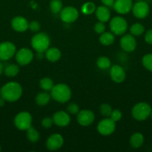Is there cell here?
Listing matches in <instances>:
<instances>
[{
    "label": "cell",
    "instance_id": "obj_16",
    "mask_svg": "<svg viewBox=\"0 0 152 152\" xmlns=\"http://www.w3.org/2000/svg\"><path fill=\"white\" fill-rule=\"evenodd\" d=\"M133 0H115L113 9L119 14H127L132 10Z\"/></svg>",
    "mask_w": 152,
    "mask_h": 152
},
{
    "label": "cell",
    "instance_id": "obj_28",
    "mask_svg": "<svg viewBox=\"0 0 152 152\" xmlns=\"http://www.w3.org/2000/svg\"><path fill=\"white\" fill-rule=\"evenodd\" d=\"M130 32L134 37H139L145 32V27L141 23H135L131 26Z\"/></svg>",
    "mask_w": 152,
    "mask_h": 152
},
{
    "label": "cell",
    "instance_id": "obj_5",
    "mask_svg": "<svg viewBox=\"0 0 152 152\" xmlns=\"http://www.w3.org/2000/svg\"><path fill=\"white\" fill-rule=\"evenodd\" d=\"M128 28V24L126 19L120 16H114L110 20V31L114 35H123L125 34Z\"/></svg>",
    "mask_w": 152,
    "mask_h": 152
},
{
    "label": "cell",
    "instance_id": "obj_19",
    "mask_svg": "<svg viewBox=\"0 0 152 152\" xmlns=\"http://www.w3.org/2000/svg\"><path fill=\"white\" fill-rule=\"evenodd\" d=\"M95 13L96 18L100 22H102L105 23V22H108L110 20L111 13H110V10H109L108 7H107V6H98V7H96V10H95Z\"/></svg>",
    "mask_w": 152,
    "mask_h": 152
},
{
    "label": "cell",
    "instance_id": "obj_18",
    "mask_svg": "<svg viewBox=\"0 0 152 152\" xmlns=\"http://www.w3.org/2000/svg\"><path fill=\"white\" fill-rule=\"evenodd\" d=\"M11 27L16 32H25L28 29V22L23 16H17L11 20Z\"/></svg>",
    "mask_w": 152,
    "mask_h": 152
},
{
    "label": "cell",
    "instance_id": "obj_43",
    "mask_svg": "<svg viewBox=\"0 0 152 152\" xmlns=\"http://www.w3.org/2000/svg\"><path fill=\"white\" fill-rule=\"evenodd\" d=\"M136 1H141V0H136Z\"/></svg>",
    "mask_w": 152,
    "mask_h": 152
},
{
    "label": "cell",
    "instance_id": "obj_30",
    "mask_svg": "<svg viewBox=\"0 0 152 152\" xmlns=\"http://www.w3.org/2000/svg\"><path fill=\"white\" fill-rule=\"evenodd\" d=\"M51 11L53 13H58L63 9V2L61 0H51L49 4Z\"/></svg>",
    "mask_w": 152,
    "mask_h": 152
},
{
    "label": "cell",
    "instance_id": "obj_25",
    "mask_svg": "<svg viewBox=\"0 0 152 152\" xmlns=\"http://www.w3.org/2000/svg\"><path fill=\"white\" fill-rule=\"evenodd\" d=\"M19 68L17 65L15 64H10L7 65L4 68V73L6 77H14L19 74Z\"/></svg>",
    "mask_w": 152,
    "mask_h": 152
},
{
    "label": "cell",
    "instance_id": "obj_21",
    "mask_svg": "<svg viewBox=\"0 0 152 152\" xmlns=\"http://www.w3.org/2000/svg\"><path fill=\"white\" fill-rule=\"evenodd\" d=\"M144 140L145 138L142 134L139 132H136L131 135L130 138V144L133 148H139L143 145Z\"/></svg>",
    "mask_w": 152,
    "mask_h": 152
},
{
    "label": "cell",
    "instance_id": "obj_40",
    "mask_svg": "<svg viewBox=\"0 0 152 152\" xmlns=\"http://www.w3.org/2000/svg\"><path fill=\"white\" fill-rule=\"evenodd\" d=\"M5 102H6L5 99H3V98L0 96V107L4 106V104H5Z\"/></svg>",
    "mask_w": 152,
    "mask_h": 152
},
{
    "label": "cell",
    "instance_id": "obj_24",
    "mask_svg": "<svg viewBox=\"0 0 152 152\" xmlns=\"http://www.w3.org/2000/svg\"><path fill=\"white\" fill-rule=\"evenodd\" d=\"M26 137L30 142L34 143L40 140V134L35 128L31 126L26 130Z\"/></svg>",
    "mask_w": 152,
    "mask_h": 152
},
{
    "label": "cell",
    "instance_id": "obj_14",
    "mask_svg": "<svg viewBox=\"0 0 152 152\" xmlns=\"http://www.w3.org/2000/svg\"><path fill=\"white\" fill-rule=\"evenodd\" d=\"M120 46L125 52H133L137 48V40L132 34H125L120 39Z\"/></svg>",
    "mask_w": 152,
    "mask_h": 152
},
{
    "label": "cell",
    "instance_id": "obj_36",
    "mask_svg": "<svg viewBox=\"0 0 152 152\" xmlns=\"http://www.w3.org/2000/svg\"><path fill=\"white\" fill-rule=\"evenodd\" d=\"M28 29L33 32H38L40 29V24L38 21L32 20L28 23Z\"/></svg>",
    "mask_w": 152,
    "mask_h": 152
},
{
    "label": "cell",
    "instance_id": "obj_11",
    "mask_svg": "<svg viewBox=\"0 0 152 152\" xmlns=\"http://www.w3.org/2000/svg\"><path fill=\"white\" fill-rule=\"evenodd\" d=\"M131 10L136 18L142 19L147 17L150 11V7L146 1L141 0V1H137L135 4H133Z\"/></svg>",
    "mask_w": 152,
    "mask_h": 152
},
{
    "label": "cell",
    "instance_id": "obj_4",
    "mask_svg": "<svg viewBox=\"0 0 152 152\" xmlns=\"http://www.w3.org/2000/svg\"><path fill=\"white\" fill-rule=\"evenodd\" d=\"M152 108L147 102H138L131 110L132 117L138 121H143L148 118L151 113Z\"/></svg>",
    "mask_w": 152,
    "mask_h": 152
},
{
    "label": "cell",
    "instance_id": "obj_37",
    "mask_svg": "<svg viewBox=\"0 0 152 152\" xmlns=\"http://www.w3.org/2000/svg\"><path fill=\"white\" fill-rule=\"evenodd\" d=\"M41 124L42 126L45 128V129H50L52 126V125L54 124V122L52 117H46L42 120Z\"/></svg>",
    "mask_w": 152,
    "mask_h": 152
},
{
    "label": "cell",
    "instance_id": "obj_34",
    "mask_svg": "<svg viewBox=\"0 0 152 152\" xmlns=\"http://www.w3.org/2000/svg\"><path fill=\"white\" fill-rule=\"evenodd\" d=\"M66 109L68 113H69L71 114H77V113L80 111V108H79V106L77 105V104L74 103V102H72V103L69 104Z\"/></svg>",
    "mask_w": 152,
    "mask_h": 152
},
{
    "label": "cell",
    "instance_id": "obj_33",
    "mask_svg": "<svg viewBox=\"0 0 152 152\" xmlns=\"http://www.w3.org/2000/svg\"><path fill=\"white\" fill-rule=\"evenodd\" d=\"M105 29L106 26L105 25H104V22L98 21V22H96V23L95 24V25H94V31H95V32L98 34H103V33L105 31Z\"/></svg>",
    "mask_w": 152,
    "mask_h": 152
},
{
    "label": "cell",
    "instance_id": "obj_20",
    "mask_svg": "<svg viewBox=\"0 0 152 152\" xmlns=\"http://www.w3.org/2000/svg\"><path fill=\"white\" fill-rule=\"evenodd\" d=\"M45 56L49 62H55L61 59V52L58 48H49L45 52Z\"/></svg>",
    "mask_w": 152,
    "mask_h": 152
},
{
    "label": "cell",
    "instance_id": "obj_35",
    "mask_svg": "<svg viewBox=\"0 0 152 152\" xmlns=\"http://www.w3.org/2000/svg\"><path fill=\"white\" fill-rule=\"evenodd\" d=\"M110 118L113 120L114 122H118L122 119V113L120 110L119 109H114L112 111L111 114L110 116Z\"/></svg>",
    "mask_w": 152,
    "mask_h": 152
},
{
    "label": "cell",
    "instance_id": "obj_42",
    "mask_svg": "<svg viewBox=\"0 0 152 152\" xmlns=\"http://www.w3.org/2000/svg\"><path fill=\"white\" fill-rule=\"evenodd\" d=\"M151 118H152V111H151Z\"/></svg>",
    "mask_w": 152,
    "mask_h": 152
},
{
    "label": "cell",
    "instance_id": "obj_39",
    "mask_svg": "<svg viewBox=\"0 0 152 152\" xmlns=\"http://www.w3.org/2000/svg\"><path fill=\"white\" fill-rule=\"evenodd\" d=\"M101 1L102 2V4H104V5L107 6V7H110L113 6L115 0H101Z\"/></svg>",
    "mask_w": 152,
    "mask_h": 152
},
{
    "label": "cell",
    "instance_id": "obj_31",
    "mask_svg": "<svg viewBox=\"0 0 152 152\" xmlns=\"http://www.w3.org/2000/svg\"><path fill=\"white\" fill-rule=\"evenodd\" d=\"M142 63L145 69L152 72V53L144 55L142 59Z\"/></svg>",
    "mask_w": 152,
    "mask_h": 152
},
{
    "label": "cell",
    "instance_id": "obj_10",
    "mask_svg": "<svg viewBox=\"0 0 152 152\" xmlns=\"http://www.w3.org/2000/svg\"><path fill=\"white\" fill-rule=\"evenodd\" d=\"M79 16L78 10L72 6L63 7L60 12V17L63 22L66 23H72L75 22Z\"/></svg>",
    "mask_w": 152,
    "mask_h": 152
},
{
    "label": "cell",
    "instance_id": "obj_17",
    "mask_svg": "<svg viewBox=\"0 0 152 152\" xmlns=\"http://www.w3.org/2000/svg\"><path fill=\"white\" fill-rule=\"evenodd\" d=\"M54 124L59 127H65L70 123L71 118L68 113L63 111H58L54 114L52 117Z\"/></svg>",
    "mask_w": 152,
    "mask_h": 152
},
{
    "label": "cell",
    "instance_id": "obj_2",
    "mask_svg": "<svg viewBox=\"0 0 152 152\" xmlns=\"http://www.w3.org/2000/svg\"><path fill=\"white\" fill-rule=\"evenodd\" d=\"M50 91L52 99L60 103H65L68 102L72 96L71 89L64 83L55 85Z\"/></svg>",
    "mask_w": 152,
    "mask_h": 152
},
{
    "label": "cell",
    "instance_id": "obj_32",
    "mask_svg": "<svg viewBox=\"0 0 152 152\" xmlns=\"http://www.w3.org/2000/svg\"><path fill=\"white\" fill-rule=\"evenodd\" d=\"M99 110L101 115H103L104 117H110L112 111H113V108H112V107L110 106V105H109L108 103L101 104V105H100Z\"/></svg>",
    "mask_w": 152,
    "mask_h": 152
},
{
    "label": "cell",
    "instance_id": "obj_13",
    "mask_svg": "<svg viewBox=\"0 0 152 152\" xmlns=\"http://www.w3.org/2000/svg\"><path fill=\"white\" fill-rule=\"evenodd\" d=\"M63 137L60 134H53L48 137L46 145L49 151H57L63 146Z\"/></svg>",
    "mask_w": 152,
    "mask_h": 152
},
{
    "label": "cell",
    "instance_id": "obj_9",
    "mask_svg": "<svg viewBox=\"0 0 152 152\" xmlns=\"http://www.w3.org/2000/svg\"><path fill=\"white\" fill-rule=\"evenodd\" d=\"M15 59L19 65L25 66L28 65L34 59V53L32 50L27 48H22L17 50L15 54Z\"/></svg>",
    "mask_w": 152,
    "mask_h": 152
},
{
    "label": "cell",
    "instance_id": "obj_38",
    "mask_svg": "<svg viewBox=\"0 0 152 152\" xmlns=\"http://www.w3.org/2000/svg\"><path fill=\"white\" fill-rule=\"evenodd\" d=\"M145 41L149 45H152V29L148 30L145 34Z\"/></svg>",
    "mask_w": 152,
    "mask_h": 152
},
{
    "label": "cell",
    "instance_id": "obj_1",
    "mask_svg": "<svg viewBox=\"0 0 152 152\" xmlns=\"http://www.w3.org/2000/svg\"><path fill=\"white\" fill-rule=\"evenodd\" d=\"M22 95V86L16 82H10L6 83L0 89V96L7 102H16L20 99Z\"/></svg>",
    "mask_w": 152,
    "mask_h": 152
},
{
    "label": "cell",
    "instance_id": "obj_6",
    "mask_svg": "<svg viewBox=\"0 0 152 152\" xmlns=\"http://www.w3.org/2000/svg\"><path fill=\"white\" fill-rule=\"evenodd\" d=\"M32 117L27 111H22L16 114L13 120L15 127L20 131H26L31 126Z\"/></svg>",
    "mask_w": 152,
    "mask_h": 152
},
{
    "label": "cell",
    "instance_id": "obj_29",
    "mask_svg": "<svg viewBox=\"0 0 152 152\" xmlns=\"http://www.w3.org/2000/svg\"><path fill=\"white\" fill-rule=\"evenodd\" d=\"M96 10L95 4L92 1L85 2L81 7V12L85 15H90L93 13Z\"/></svg>",
    "mask_w": 152,
    "mask_h": 152
},
{
    "label": "cell",
    "instance_id": "obj_15",
    "mask_svg": "<svg viewBox=\"0 0 152 152\" xmlns=\"http://www.w3.org/2000/svg\"><path fill=\"white\" fill-rule=\"evenodd\" d=\"M110 76L114 83H122L126 78V73L121 65H114L110 68Z\"/></svg>",
    "mask_w": 152,
    "mask_h": 152
},
{
    "label": "cell",
    "instance_id": "obj_44",
    "mask_svg": "<svg viewBox=\"0 0 152 152\" xmlns=\"http://www.w3.org/2000/svg\"><path fill=\"white\" fill-rule=\"evenodd\" d=\"M0 151H1V146H0Z\"/></svg>",
    "mask_w": 152,
    "mask_h": 152
},
{
    "label": "cell",
    "instance_id": "obj_23",
    "mask_svg": "<svg viewBox=\"0 0 152 152\" xmlns=\"http://www.w3.org/2000/svg\"><path fill=\"white\" fill-rule=\"evenodd\" d=\"M115 41L114 34L112 32H106L104 31L103 34H100L99 42L103 45L109 46L113 44Z\"/></svg>",
    "mask_w": 152,
    "mask_h": 152
},
{
    "label": "cell",
    "instance_id": "obj_7",
    "mask_svg": "<svg viewBox=\"0 0 152 152\" xmlns=\"http://www.w3.org/2000/svg\"><path fill=\"white\" fill-rule=\"evenodd\" d=\"M97 130L100 134L109 136L116 130V122L113 121L110 117H106L98 123Z\"/></svg>",
    "mask_w": 152,
    "mask_h": 152
},
{
    "label": "cell",
    "instance_id": "obj_22",
    "mask_svg": "<svg viewBox=\"0 0 152 152\" xmlns=\"http://www.w3.org/2000/svg\"><path fill=\"white\" fill-rule=\"evenodd\" d=\"M51 98H52V96H51L50 94L45 91L40 92L36 96L35 102L39 106H45V105L49 104V102L51 100Z\"/></svg>",
    "mask_w": 152,
    "mask_h": 152
},
{
    "label": "cell",
    "instance_id": "obj_3",
    "mask_svg": "<svg viewBox=\"0 0 152 152\" xmlns=\"http://www.w3.org/2000/svg\"><path fill=\"white\" fill-rule=\"evenodd\" d=\"M50 38L47 34L43 32L34 34L31 40V47L37 53H45L50 45Z\"/></svg>",
    "mask_w": 152,
    "mask_h": 152
},
{
    "label": "cell",
    "instance_id": "obj_27",
    "mask_svg": "<svg viewBox=\"0 0 152 152\" xmlns=\"http://www.w3.org/2000/svg\"><path fill=\"white\" fill-rule=\"evenodd\" d=\"M54 85L53 80L49 77H43L40 80V86L43 90L46 91H49L52 90Z\"/></svg>",
    "mask_w": 152,
    "mask_h": 152
},
{
    "label": "cell",
    "instance_id": "obj_41",
    "mask_svg": "<svg viewBox=\"0 0 152 152\" xmlns=\"http://www.w3.org/2000/svg\"><path fill=\"white\" fill-rule=\"evenodd\" d=\"M4 71V68H3V65L1 62V60H0V76L2 74V72Z\"/></svg>",
    "mask_w": 152,
    "mask_h": 152
},
{
    "label": "cell",
    "instance_id": "obj_26",
    "mask_svg": "<svg viewBox=\"0 0 152 152\" xmlns=\"http://www.w3.org/2000/svg\"><path fill=\"white\" fill-rule=\"evenodd\" d=\"M96 65L98 68L101 70H105L110 68L111 66V62L108 57L105 56H101L97 59Z\"/></svg>",
    "mask_w": 152,
    "mask_h": 152
},
{
    "label": "cell",
    "instance_id": "obj_8",
    "mask_svg": "<svg viewBox=\"0 0 152 152\" xmlns=\"http://www.w3.org/2000/svg\"><path fill=\"white\" fill-rule=\"evenodd\" d=\"M16 53V45L11 42H3L0 43V60L7 61L15 56Z\"/></svg>",
    "mask_w": 152,
    "mask_h": 152
},
{
    "label": "cell",
    "instance_id": "obj_12",
    "mask_svg": "<svg viewBox=\"0 0 152 152\" xmlns=\"http://www.w3.org/2000/svg\"><path fill=\"white\" fill-rule=\"evenodd\" d=\"M95 114L92 111L83 109L79 111L77 115V121L80 126H89L95 120Z\"/></svg>",
    "mask_w": 152,
    "mask_h": 152
}]
</instances>
